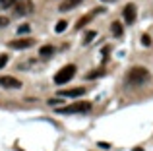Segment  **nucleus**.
<instances>
[{
    "mask_svg": "<svg viewBox=\"0 0 153 151\" xmlns=\"http://www.w3.org/2000/svg\"><path fill=\"white\" fill-rule=\"evenodd\" d=\"M91 110V103L89 101H78L74 105H68V107H60L56 113L58 114H83V113H89Z\"/></svg>",
    "mask_w": 153,
    "mask_h": 151,
    "instance_id": "nucleus-2",
    "label": "nucleus"
},
{
    "mask_svg": "<svg viewBox=\"0 0 153 151\" xmlns=\"http://www.w3.org/2000/svg\"><path fill=\"white\" fill-rule=\"evenodd\" d=\"M29 29H31V27L27 25V23H23V25H19V27H18V33H19V35H23V33H29Z\"/></svg>",
    "mask_w": 153,
    "mask_h": 151,
    "instance_id": "nucleus-15",
    "label": "nucleus"
},
{
    "mask_svg": "<svg viewBox=\"0 0 153 151\" xmlns=\"http://www.w3.org/2000/svg\"><path fill=\"white\" fill-rule=\"evenodd\" d=\"M66 27H68V21H64V19H60V21H58V23H56V27H54V31H56V33H62V31H64V29H66Z\"/></svg>",
    "mask_w": 153,
    "mask_h": 151,
    "instance_id": "nucleus-13",
    "label": "nucleus"
},
{
    "mask_svg": "<svg viewBox=\"0 0 153 151\" xmlns=\"http://www.w3.org/2000/svg\"><path fill=\"white\" fill-rule=\"evenodd\" d=\"M35 39H16V41L10 43L12 49H29V47H33Z\"/></svg>",
    "mask_w": 153,
    "mask_h": 151,
    "instance_id": "nucleus-7",
    "label": "nucleus"
},
{
    "mask_svg": "<svg viewBox=\"0 0 153 151\" xmlns=\"http://www.w3.org/2000/svg\"><path fill=\"white\" fill-rule=\"evenodd\" d=\"M79 4H82V0H62L60 6H58V10L60 12H68V10H72V8L79 6Z\"/></svg>",
    "mask_w": 153,
    "mask_h": 151,
    "instance_id": "nucleus-9",
    "label": "nucleus"
},
{
    "mask_svg": "<svg viewBox=\"0 0 153 151\" xmlns=\"http://www.w3.org/2000/svg\"><path fill=\"white\" fill-rule=\"evenodd\" d=\"M60 97H82L85 95V87H74V89H64L60 91Z\"/></svg>",
    "mask_w": 153,
    "mask_h": 151,
    "instance_id": "nucleus-8",
    "label": "nucleus"
},
{
    "mask_svg": "<svg viewBox=\"0 0 153 151\" xmlns=\"http://www.w3.org/2000/svg\"><path fill=\"white\" fill-rule=\"evenodd\" d=\"M111 31H112V35H114V37H122L124 27L120 25V21H112L111 23Z\"/></svg>",
    "mask_w": 153,
    "mask_h": 151,
    "instance_id": "nucleus-10",
    "label": "nucleus"
},
{
    "mask_svg": "<svg viewBox=\"0 0 153 151\" xmlns=\"http://www.w3.org/2000/svg\"><path fill=\"white\" fill-rule=\"evenodd\" d=\"M99 147H101V149H111V144H105V141H99Z\"/></svg>",
    "mask_w": 153,
    "mask_h": 151,
    "instance_id": "nucleus-20",
    "label": "nucleus"
},
{
    "mask_svg": "<svg viewBox=\"0 0 153 151\" xmlns=\"http://www.w3.org/2000/svg\"><path fill=\"white\" fill-rule=\"evenodd\" d=\"M8 23H10V19H8V18H4V16H0V27H6Z\"/></svg>",
    "mask_w": 153,
    "mask_h": 151,
    "instance_id": "nucleus-19",
    "label": "nucleus"
},
{
    "mask_svg": "<svg viewBox=\"0 0 153 151\" xmlns=\"http://www.w3.org/2000/svg\"><path fill=\"white\" fill-rule=\"evenodd\" d=\"M132 151H143L142 147H136V149H132Z\"/></svg>",
    "mask_w": 153,
    "mask_h": 151,
    "instance_id": "nucleus-21",
    "label": "nucleus"
},
{
    "mask_svg": "<svg viewBox=\"0 0 153 151\" xmlns=\"http://www.w3.org/2000/svg\"><path fill=\"white\" fill-rule=\"evenodd\" d=\"M8 64V54H0V70Z\"/></svg>",
    "mask_w": 153,
    "mask_h": 151,
    "instance_id": "nucleus-17",
    "label": "nucleus"
},
{
    "mask_svg": "<svg viewBox=\"0 0 153 151\" xmlns=\"http://www.w3.org/2000/svg\"><path fill=\"white\" fill-rule=\"evenodd\" d=\"M128 83L130 85H136V87H140V85H146L147 81L151 79V74L147 72V68H143V66H136V68H132L130 72H128Z\"/></svg>",
    "mask_w": 153,
    "mask_h": 151,
    "instance_id": "nucleus-1",
    "label": "nucleus"
},
{
    "mask_svg": "<svg viewBox=\"0 0 153 151\" xmlns=\"http://www.w3.org/2000/svg\"><path fill=\"white\" fill-rule=\"evenodd\" d=\"M101 2H114V0H101Z\"/></svg>",
    "mask_w": 153,
    "mask_h": 151,
    "instance_id": "nucleus-22",
    "label": "nucleus"
},
{
    "mask_svg": "<svg viewBox=\"0 0 153 151\" xmlns=\"http://www.w3.org/2000/svg\"><path fill=\"white\" fill-rule=\"evenodd\" d=\"M122 16L126 23H134L136 21V4H126L122 10Z\"/></svg>",
    "mask_w": 153,
    "mask_h": 151,
    "instance_id": "nucleus-6",
    "label": "nucleus"
},
{
    "mask_svg": "<svg viewBox=\"0 0 153 151\" xmlns=\"http://www.w3.org/2000/svg\"><path fill=\"white\" fill-rule=\"evenodd\" d=\"M14 10H16V14H18V16L31 14V12H33V2H31V0H16Z\"/></svg>",
    "mask_w": 153,
    "mask_h": 151,
    "instance_id": "nucleus-4",
    "label": "nucleus"
},
{
    "mask_svg": "<svg viewBox=\"0 0 153 151\" xmlns=\"http://www.w3.org/2000/svg\"><path fill=\"white\" fill-rule=\"evenodd\" d=\"M101 76H105V68H97L95 72L85 74V79H97V78H101Z\"/></svg>",
    "mask_w": 153,
    "mask_h": 151,
    "instance_id": "nucleus-12",
    "label": "nucleus"
},
{
    "mask_svg": "<svg viewBox=\"0 0 153 151\" xmlns=\"http://www.w3.org/2000/svg\"><path fill=\"white\" fill-rule=\"evenodd\" d=\"M16 4V0H0V6L2 8H10V6H14Z\"/></svg>",
    "mask_w": 153,
    "mask_h": 151,
    "instance_id": "nucleus-16",
    "label": "nucleus"
},
{
    "mask_svg": "<svg viewBox=\"0 0 153 151\" xmlns=\"http://www.w3.org/2000/svg\"><path fill=\"white\" fill-rule=\"evenodd\" d=\"M74 76H76V66L68 64V66H64L62 70H58V74L54 76V83L56 85H64V83H68Z\"/></svg>",
    "mask_w": 153,
    "mask_h": 151,
    "instance_id": "nucleus-3",
    "label": "nucleus"
},
{
    "mask_svg": "<svg viewBox=\"0 0 153 151\" xmlns=\"http://www.w3.org/2000/svg\"><path fill=\"white\" fill-rule=\"evenodd\" d=\"M39 54H41V56H51V54H54V47L52 45L41 47V49H39Z\"/></svg>",
    "mask_w": 153,
    "mask_h": 151,
    "instance_id": "nucleus-11",
    "label": "nucleus"
},
{
    "mask_svg": "<svg viewBox=\"0 0 153 151\" xmlns=\"http://www.w3.org/2000/svg\"><path fill=\"white\" fill-rule=\"evenodd\" d=\"M95 37H97V31H87V33H85V39H83V43L87 45V43H91Z\"/></svg>",
    "mask_w": 153,
    "mask_h": 151,
    "instance_id": "nucleus-14",
    "label": "nucleus"
},
{
    "mask_svg": "<svg viewBox=\"0 0 153 151\" xmlns=\"http://www.w3.org/2000/svg\"><path fill=\"white\" fill-rule=\"evenodd\" d=\"M142 45L143 47H149L151 45V37H149V35H143V37H142Z\"/></svg>",
    "mask_w": 153,
    "mask_h": 151,
    "instance_id": "nucleus-18",
    "label": "nucleus"
},
{
    "mask_svg": "<svg viewBox=\"0 0 153 151\" xmlns=\"http://www.w3.org/2000/svg\"><path fill=\"white\" fill-rule=\"evenodd\" d=\"M0 85L6 87V89H19L22 87V81L12 76H0Z\"/></svg>",
    "mask_w": 153,
    "mask_h": 151,
    "instance_id": "nucleus-5",
    "label": "nucleus"
}]
</instances>
